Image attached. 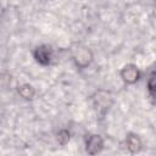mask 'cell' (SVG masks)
I'll return each instance as SVG.
<instances>
[{
	"instance_id": "obj_1",
	"label": "cell",
	"mask_w": 156,
	"mask_h": 156,
	"mask_svg": "<svg viewBox=\"0 0 156 156\" xmlns=\"http://www.w3.org/2000/svg\"><path fill=\"white\" fill-rule=\"evenodd\" d=\"M121 77L127 84H134L140 78V71L134 65H127L122 68Z\"/></svg>"
},
{
	"instance_id": "obj_2",
	"label": "cell",
	"mask_w": 156,
	"mask_h": 156,
	"mask_svg": "<svg viewBox=\"0 0 156 156\" xmlns=\"http://www.w3.org/2000/svg\"><path fill=\"white\" fill-rule=\"evenodd\" d=\"M85 145H87L85 149H87V152L88 154L96 155V154H99L102 150V147H104V140H102V138L100 135L94 134V135H90L88 138Z\"/></svg>"
},
{
	"instance_id": "obj_3",
	"label": "cell",
	"mask_w": 156,
	"mask_h": 156,
	"mask_svg": "<svg viewBox=\"0 0 156 156\" xmlns=\"http://www.w3.org/2000/svg\"><path fill=\"white\" fill-rule=\"evenodd\" d=\"M34 57L39 63L49 65L51 62V60H52V50L46 45L38 46L35 49V51H34Z\"/></svg>"
},
{
	"instance_id": "obj_4",
	"label": "cell",
	"mask_w": 156,
	"mask_h": 156,
	"mask_svg": "<svg viewBox=\"0 0 156 156\" xmlns=\"http://www.w3.org/2000/svg\"><path fill=\"white\" fill-rule=\"evenodd\" d=\"M127 147H128V150L130 151V152H133V154H135V152H138L140 149H141V141H140V139H139V136L138 135H135V134H129L128 136H127Z\"/></svg>"
},
{
	"instance_id": "obj_5",
	"label": "cell",
	"mask_w": 156,
	"mask_h": 156,
	"mask_svg": "<svg viewBox=\"0 0 156 156\" xmlns=\"http://www.w3.org/2000/svg\"><path fill=\"white\" fill-rule=\"evenodd\" d=\"M18 91H20V94H21L24 99H32V96L34 95V90H33V88H32L30 85H28V84L22 85V87L18 89Z\"/></svg>"
},
{
	"instance_id": "obj_6",
	"label": "cell",
	"mask_w": 156,
	"mask_h": 156,
	"mask_svg": "<svg viewBox=\"0 0 156 156\" xmlns=\"http://www.w3.org/2000/svg\"><path fill=\"white\" fill-rule=\"evenodd\" d=\"M147 88H149L151 98H154L155 96V72H151L149 79H147Z\"/></svg>"
}]
</instances>
